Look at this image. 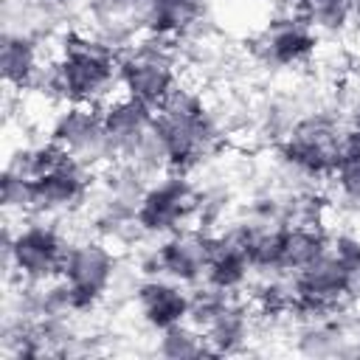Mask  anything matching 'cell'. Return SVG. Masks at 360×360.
Segmentation results:
<instances>
[{"instance_id":"obj_4","label":"cell","mask_w":360,"mask_h":360,"mask_svg":"<svg viewBox=\"0 0 360 360\" xmlns=\"http://www.w3.org/2000/svg\"><path fill=\"white\" fill-rule=\"evenodd\" d=\"M70 239L73 236H68L59 219L22 217L20 225H6L3 264H6L8 281L42 284V281L59 278Z\"/></svg>"},{"instance_id":"obj_20","label":"cell","mask_w":360,"mask_h":360,"mask_svg":"<svg viewBox=\"0 0 360 360\" xmlns=\"http://www.w3.org/2000/svg\"><path fill=\"white\" fill-rule=\"evenodd\" d=\"M48 3H56V6H62V8H68V11H73V14L82 20V11H84V6H87L90 0H48Z\"/></svg>"},{"instance_id":"obj_17","label":"cell","mask_w":360,"mask_h":360,"mask_svg":"<svg viewBox=\"0 0 360 360\" xmlns=\"http://www.w3.org/2000/svg\"><path fill=\"white\" fill-rule=\"evenodd\" d=\"M329 250V225H287L281 236V273H301Z\"/></svg>"},{"instance_id":"obj_12","label":"cell","mask_w":360,"mask_h":360,"mask_svg":"<svg viewBox=\"0 0 360 360\" xmlns=\"http://www.w3.org/2000/svg\"><path fill=\"white\" fill-rule=\"evenodd\" d=\"M152 0H90L79 25L96 34L101 42L124 51L135 39L149 34Z\"/></svg>"},{"instance_id":"obj_21","label":"cell","mask_w":360,"mask_h":360,"mask_svg":"<svg viewBox=\"0 0 360 360\" xmlns=\"http://www.w3.org/2000/svg\"><path fill=\"white\" fill-rule=\"evenodd\" d=\"M301 3H309V0H301Z\"/></svg>"},{"instance_id":"obj_1","label":"cell","mask_w":360,"mask_h":360,"mask_svg":"<svg viewBox=\"0 0 360 360\" xmlns=\"http://www.w3.org/2000/svg\"><path fill=\"white\" fill-rule=\"evenodd\" d=\"M155 129L169 152L172 172H205L228 146V135L219 129L202 84L186 79L155 107Z\"/></svg>"},{"instance_id":"obj_8","label":"cell","mask_w":360,"mask_h":360,"mask_svg":"<svg viewBox=\"0 0 360 360\" xmlns=\"http://www.w3.org/2000/svg\"><path fill=\"white\" fill-rule=\"evenodd\" d=\"M200 202V183L186 172H166L152 180L135 208V225L141 236L163 239L186 225H194Z\"/></svg>"},{"instance_id":"obj_15","label":"cell","mask_w":360,"mask_h":360,"mask_svg":"<svg viewBox=\"0 0 360 360\" xmlns=\"http://www.w3.org/2000/svg\"><path fill=\"white\" fill-rule=\"evenodd\" d=\"M208 20H214V0H152L149 34L183 42Z\"/></svg>"},{"instance_id":"obj_7","label":"cell","mask_w":360,"mask_h":360,"mask_svg":"<svg viewBox=\"0 0 360 360\" xmlns=\"http://www.w3.org/2000/svg\"><path fill=\"white\" fill-rule=\"evenodd\" d=\"M121 270H124V259L118 248L96 233H84L70 239L59 278L93 312L98 304L110 298V292H115Z\"/></svg>"},{"instance_id":"obj_10","label":"cell","mask_w":360,"mask_h":360,"mask_svg":"<svg viewBox=\"0 0 360 360\" xmlns=\"http://www.w3.org/2000/svg\"><path fill=\"white\" fill-rule=\"evenodd\" d=\"M68 158L84 163L93 172H101L107 163L115 160L112 146L104 132L101 107L93 104H59L51 115L45 132Z\"/></svg>"},{"instance_id":"obj_2","label":"cell","mask_w":360,"mask_h":360,"mask_svg":"<svg viewBox=\"0 0 360 360\" xmlns=\"http://www.w3.org/2000/svg\"><path fill=\"white\" fill-rule=\"evenodd\" d=\"M118 53L84 25L68 28L53 45L62 104L101 107L118 96Z\"/></svg>"},{"instance_id":"obj_13","label":"cell","mask_w":360,"mask_h":360,"mask_svg":"<svg viewBox=\"0 0 360 360\" xmlns=\"http://www.w3.org/2000/svg\"><path fill=\"white\" fill-rule=\"evenodd\" d=\"M132 307L138 321L149 332H163L174 323L188 321L191 312V287L172 281L166 276H143L135 284Z\"/></svg>"},{"instance_id":"obj_11","label":"cell","mask_w":360,"mask_h":360,"mask_svg":"<svg viewBox=\"0 0 360 360\" xmlns=\"http://www.w3.org/2000/svg\"><path fill=\"white\" fill-rule=\"evenodd\" d=\"M93 169L73 158H62L53 169L31 180V211L28 217H45V219H65L82 214V208L90 200V191L96 186Z\"/></svg>"},{"instance_id":"obj_14","label":"cell","mask_w":360,"mask_h":360,"mask_svg":"<svg viewBox=\"0 0 360 360\" xmlns=\"http://www.w3.org/2000/svg\"><path fill=\"white\" fill-rule=\"evenodd\" d=\"M101 121H104V132H107V141L112 146V155L118 160L152 132L155 107L118 93L107 104H101Z\"/></svg>"},{"instance_id":"obj_19","label":"cell","mask_w":360,"mask_h":360,"mask_svg":"<svg viewBox=\"0 0 360 360\" xmlns=\"http://www.w3.org/2000/svg\"><path fill=\"white\" fill-rule=\"evenodd\" d=\"M3 208L8 217H28L31 211V177L6 169L3 172Z\"/></svg>"},{"instance_id":"obj_5","label":"cell","mask_w":360,"mask_h":360,"mask_svg":"<svg viewBox=\"0 0 360 360\" xmlns=\"http://www.w3.org/2000/svg\"><path fill=\"white\" fill-rule=\"evenodd\" d=\"M183 68L174 42L146 34L118 53V87L124 96L158 107L183 79Z\"/></svg>"},{"instance_id":"obj_3","label":"cell","mask_w":360,"mask_h":360,"mask_svg":"<svg viewBox=\"0 0 360 360\" xmlns=\"http://www.w3.org/2000/svg\"><path fill=\"white\" fill-rule=\"evenodd\" d=\"M346 115L335 107V101L321 104L301 115L287 135L273 146V155L301 177L312 183H326L340 158V143L346 135Z\"/></svg>"},{"instance_id":"obj_18","label":"cell","mask_w":360,"mask_h":360,"mask_svg":"<svg viewBox=\"0 0 360 360\" xmlns=\"http://www.w3.org/2000/svg\"><path fill=\"white\" fill-rule=\"evenodd\" d=\"M155 352L166 360H197V357H214L205 335L191 321L174 323L163 332H155Z\"/></svg>"},{"instance_id":"obj_6","label":"cell","mask_w":360,"mask_h":360,"mask_svg":"<svg viewBox=\"0 0 360 360\" xmlns=\"http://www.w3.org/2000/svg\"><path fill=\"white\" fill-rule=\"evenodd\" d=\"M323 39L307 17H267L259 31L245 39V59L259 73H292L312 68Z\"/></svg>"},{"instance_id":"obj_9","label":"cell","mask_w":360,"mask_h":360,"mask_svg":"<svg viewBox=\"0 0 360 360\" xmlns=\"http://www.w3.org/2000/svg\"><path fill=\"white\" fill-rule=\"evenodd\" d=\"M211 259V231L200 225H186L163 239H149L141 245L135 267L141 276H166L186 287L202 284Z\"/></svg>"},{"instance_id":"obj_16","label":"cell","mask_w":360,"mask_h":360,"mask_svg":"<svg viewBox=\"0 0 360 360\" xmlns=\"http://www.w3.org/2000/svg\"><path fill=\"white\" fill-rule=\"evenodd\" d=\"M48 56L51 53L45 51V45L39 39L3 31V37H0V73H3L6 90L22 96Z\"/></svg>"}]
</instances>
